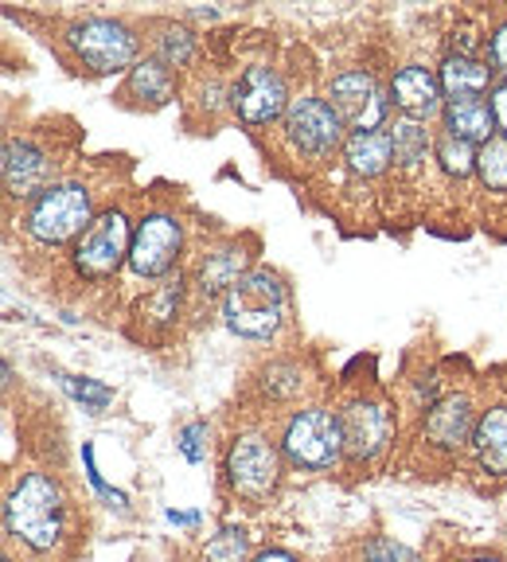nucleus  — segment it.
Here are the masks:
<instances>
[{
	"label": "nucleus",
	"instance_id": "2f4dec72",
	"mask_svg": "<svg viewBox=\"0 0 507 562\" xmlns=\"http://www.w3.org/2000/svg\"><path fill=\"white\" fill-rule=\"evenodd\" d=\"M82 461H87V476H90V484H94L98 496H105L110 504H117V508H122V504H125V492L110 488V484L102 481V473H98V465H94V449H90V446H82Z\"/></svg>",
	"mask_w": 507,
	"mask_h": 562
},
{
	"label": "nucleus",
	"instance_id": "c9c22d12",
	"mask_svg": "<svg viewBox=\"0 0 507 562\" xmlns=\"http://www.w3.org/2000/svg\"><path fill=\"white\" fill-rule=\"evenodd\" d=\"M461 562H504V559H488V554H476V559H461Z\"/></svg>",
	"mask_w": 507,
	"mask_h": 562
},
{
	"label": "nucleus",
	"instance_id": "bb28decb",
	"mask_svg": "<svg viewBox=\"0 0 507 562\" xmlns=\"http://www.w3.org/2000/svg\"><path fill=\"white\" fill-rule=\"evenodd\" d=\"M157 59L165 63V67H184L188 59H192V52H195V35L188 32V27H176V24H168L165 32L157 35Z\"/></svg>",
	"mask_w": 507,
	"mask_h": 562
},
{
	"label": "nucleus",
	"instance_id": "a211bd4d",
	"mask_svg": "<svg viewBox=\"0 0 507 562\" xmlns=\"http://www.w3.org/2000/svg\"><path fill=\"white\" fill-rule=\"evenodd\" d=\"M246 266H250V255H246L243 246H223V250L207 255V258H203V266H200V278H195V281H200V293H207V297L223 293V297H227L238 281L250 273Z\"/></svg>",
	"mask_w": 507,
	"mask_h": 562
},
{
	"label": "nucleus",
	"instance_id": "9b49d317",
	"mask_svg": "<svg viewBox=\"0 0 507 562\" xmlns=\"http://www.w3.org/2000/svg\"><path fill=\"white\" fill-rule=\"evenodd\" d=\"M180 246H184V231L172 215L165 211H153L137 223L133 231V246H129V266L140 278H160L176 266L180 258Z\"/></svg>",
	"mask_w": 507,
	"mask_h": 562
},
{
	"label": "nucleus",
	"instance_id": "f3484780",
	"mask_svg": "<svg viewBox=\"0 0 507 562\" xmlns=\"http://www.w3.org/2000/svg\"><path fill=\"white\" fill-rule=\"evenodd\" d=\"M446 130L453 137L469 140V145H488L496 137V117H492V105L481 102V98H457V102L446 105Z\"/></svg>",
	"mask_w": 507,
	"mask_h": 562
},
{
	"label": "nucleus",
	"instance_id": "6ab92c4d",
	"mask_svg": "<svg viewBox=\"0 0 507 562\" xmlns=\"http://www.w3.org/2000/svg\"><path fill=\"white\" fill-rule=\"evenodd\" d=\"M441 90L449 94V102H457V98H481L484 90L492 87V67L488 63H476L469 59V55H449L446 63H441Z\"/></svg>",
	"mask_w": 507,
	"mask_h": 562
},
{
	"label": "nucleus",
	"instance_id": "4468645a",
	"mask_svg": "<svg viewBox=\"0 0 507 562\" xmlns=\"http://www.w3.org/2000/svg\"><path fill=\"white\" fill-rule=\"evenodd\" d=\"M473 430H476V418H473V403H469V395H446L429 406L426 438L438 449L473 446Z\"/></svg>",
	"mask_w": 507,
	"mask_h": 562
},
{
	"label": "nucleus",
	"instance_id": "1a4fd4ad",
	"mask_svg": "<svg viewBox=\"0 0 507 562\" xmlns=\"http://www.w3.org/2000/svg\"><path fill=\"white\" fill-rule=\"evenodd\" d=\"M333 110L340 114L343 125H351V133H371L375 125L386 122V110H391V98L383 94L368 70H343L333 82Z\"/></svg>",
	"mask_w": 507,
	"mask_h": 562
},
{
	"label": "nucleus",
	"instance_id": "9d476101",
	"mask_svg": "<svg viewBox=\"0 0 507 562\" xmlns=\"http://www.w3.org/2000/svg\"><path fill=\"white\" fill-rule=\"evenodd\" d=\"M340 430H343V453H348V461L363 465V461H375L391 446L394 414L383 403H375V398H356V403L343 406Z\"/></svg>",
	"mask_w": 507,
	"mask_h": 562
},
{
	"label": "nucleus",
	"instance_id": "c756f323",
	"mask_svg": "<svg viewBox=\"0 0 507 562\" xmlns=\"http://www.w3.org/2000/svg\"><path fill=\"white\" fill-rule=\"evenodd\" d=\"M363 562H421V559L406 543H394V539H386V536H375L363 543Z\"/></svg>",
	"mask_w": 507,
	"mask_h": 562
},
{
	"label": "nucleus",
	"instance_id": "412c9836",
	"mask_svg": "<svg viewBox=\"0 0 507 562\" xmlns=\"http://www.w3.org/2000/svg\"><path fill=\"white\" fill-rule=\"evenodd\" d=\"M391 145H394V160H403V165H418V160H426V153H429L426 122H414V117H394Z\"/></svg>",
	"mask_w": 507,
	"mask_h": 562
},
{
	"label": "nucleus",
	"instance_id": "2eb2a0df",
	"mask_svg": "<svg viewBox=\"0 0 507 562\" xmlns=\"http://www.w3.org/2000/svg\"><path fill=\"white\" fill-rule=\"evenodd\" d=\"M52 180V160L32 140H4V184L12 195H44Z\"/></svg>",
	"mask_w": 507,
	"mask_h": 562
},
{
	"label": "nucleus",
	"instance_id": "dca6fc26",
	"mask_svg": "<svg viewBox=\"0 0 507 562\" xmlns=\"http://www.w3.org/2000/svg\"><path fill=\"white\" fill-rule=\"evenodd\" d=\"M473 457L488 476H507V406H488L476 418Z\"/></svg>",
	"mask_w": 507,
	"mask_h": 562
},
{
	"label": "nucleus",
	"instance_id": "c85d7f7f",
	"mask_svg": "<svg viewBox=\"0 0 507 562\" xmlns=\"http://www.w3.org/2000/svg\"><path fill=\"white\" fill-rule=\"evenodd\" d=\"M180 297H184V281H165L157 293H153L149 301H145V313L153 316V321H172L176 308H180Z\"/></svg>",
	"mask_w": 507,
	"mask_h": 562
},
{
	"label": "nucleus",
	"instance_id": "ddd939ff",
	"mask_svg": "<svg viewBox=\"0 0 507 562\" xmlns=\"http://www.w3.org/2000/svg\"><path fill=\"white\" fill-rule=\"evenodd\" d=\"M391 98L394 105L403 110V117H414V122H426L433 114H446V90H441V79L429 67H403L391 82Z\"/></svg>",
	"mask_w": 507,
	"mask_h": 562
},
{
	"label": "nucleus",
	"instance_id": "7c9ffc66",
	"mask_svg": "<svg viewBox=\"0 0 507 562\" xmlns=\"http://www.w3.org/2000/svg\"><path fill=\"white\" fill-rule=\"evenodd\" d=\"M488 67L492 75H499V82L507 79V24H499L488 40Z\"/></svg>",
	"mask_w": 507,
	"mask_h": 562
},
{
	"label": "nucleus",
	"instance_id": "6e6552de",
	"mask_svg": "<svg viewBox=\"0 0 507 562\" xmlns=\"http://www.w3.org/2000/svg\"><path fill=\"white\" fill-rule=\"evenodd\" d=\"M70 47L94 75H117L137 59V35L117 20H82L70 27Z\"/></svg>",
	"mask_w": 507,
	"mask_h": 562
},
{
	"label": "nucleus",
	"instance_id": "aec40b11",
	"mask_svg": "<svg viewBox=\"0 0 507 562\" xmlns=\"http://www.w3.org/2000/svg\"><path fill=\"white\" fill-rule=\"evenodd\" d=\"M343 160H348L351 172L359 176H383L394 160V145H391V133H351L343 140Z\"/></svg>",
	"mask_w": 507,
	"mask_h": 562
},
{
	"label": "nucleus",
	"instance_id": "f257e3e1",
	"mask_svg": "<svg viewBox=\"0 0 507 562\" xmlns=\"http://www.w3.org/2000/svg\"><path fill=\"white\" fill-rule=\"evenodd\" d=\"M4 527L32 551L47 554L67 531V496L47 473H24L4 501Z\"/></svg>",
	"mask_w": 507,
	"mask_h": 562
},
{
	"label": "nucleus",
	"instance_id": "423d86ee",
	"mask_svg": "<svg viewBox=\"0 0 507 562\" xmlns=\"http://www.w3.org/2000/svg\"><path fill=\"white\" fill-rule=\"evenodd\" d=\"M285 137L289 145L308 160H324L333 149H340L343 140V122L333 110V102L313 94H301L289 102L285 110Z\"/></svg>",
	"mask_w": 507,
	"mask_h": 562
},
{
	"label": "nucleus",
	"instance_id": "f03ea898",
	"mask_svg": "<svg viewBox=\"0 0 507 562\" xmlns=\"http://www.w3.org/2000/svg\"><path fill=\"white\" fill-rule=\"evenodd\" d=\"M227 328L246 340H270L285 321V285L278 273L250 270L235 290L223 297Z\"/></svg>",
	"mask_w": 507,
	"mask_h": 562
},
{
	"label": "nucleus",
	"instance_id": "7ed1b4c3",
	"mask_svg": "<svg viewBox=\"0 0 507 562\" xmlns=\"http://www.w3.org/2000/svg\"><path fill=\"white\" fill-rule=\"evenodd\" d=\"M281 453L301 473H324L343 457V430L340 414L324 411V406H305L289 418L281 434Z\"/></svg>",
	"mask_w": 507,
	"mask_h": 562
},
{
	"label": "nucleus",
	"instance_id": "5701e85b",
	"mask_svg": "<svg viewBox=\"0 0 507 562\" xmlns=\"http://www.w3.org/2000/svg\"><path fill=\"white\" fill-rule=\"evenodd\" d=\"M476 172H481L488 192H507V137L496 133L488 145H481L476 153Z\"/></svg>",
	"mask_w": 507,
	"mask_h": 562
},
{
	"label": "nucleus",
	"instance_id": "20e7f679",
	"mask_svg": "<svg viewBox=\"0 0 507 562\" xmlns=\"http://www.w3.org/2000/svg\"><path fill=\"white\" fill-rule=\"evenodd\" d=\"M223 469H227V484L235 488V496H243L246 504L270 501V492L281 481V457L262 434H238L230 441Z\"/></svg>",
	"mask_w": 507,
	"mask_h": 562
},
{
	"label": "nucleus",
	"instance_id": "0eeeda50",
	"mask_svg": "<svg viewBox=\"0 0 507 562\" xmlns=\"http://www.w3.org/2000/svg\"><path fill=\"white\" fill-rule=\"evenodd\" d=\"M129 246H133V235H129V220H125L122 211H102L82 238L75 243V270L82 278H110L117 266L129 258Z\"/></svg>",
	"mask_w": 507,
	"mask_h": 562
},
{
	"label": "nucleus",
	"instance_id": "e433bc0d",
	"mask_svg": "<svg viewBox=\"0 0 507 562\" xmlns=\"http://www.w3.org/2000/svg\"><path fill=\"white\" fill-rule=\"evenodd\" d=\"M4 562H12V559H4Z\"/></svg>",
	"mask_w": 507,
	"mask_h": 562
},
{
	"label": "nucleus",
	"instance_id": "4be33fe9",
	"mask_svg": "<svg viewBox=\"0 0 507 562\" xmlns=\"http://www.w3.org/2000/svg\"><path fill=\"white\" fill-rule=\"evenodd\" d=\"M129 90L137 98H149L153 105L168 102L172 98V75H168V67L160 59H145L133 67L129 75Z\"/></svg>",
	"mask_w": 507,
	"mask_h": 562
},
{
	"label": "nucleus",
	"instance_id": "f8f14e48",
	"mask_svg": "<svg viewBox=\"0 0 507 562\" xmlns=\"http://www.w3.org/2000/svg\"><path fill=\"white\" fill-rule=\"evenodd\" d=\"M293 98L285 94V82L273 67H246L243 79L235 82L230 90V105H235V114L243 117L246 125H266V122H278L281 114L289 110Z\"/></svg>",
	"mask_w": 507,
	"mask_h": 562
},
{
	"label": "nucleus",
	"instance_id": "a878e982",
	"mask_svg": "<svg viewBox=\"0 0 507 562\" xmlns=\"http://www.w3.org/2000/svg\"><path fill=\"white\" fill-rule=\"evenodd\" d=\"M59 383H63V391H67L75 403H82V411H90V414H102L105 406L114 403V391H110V386H102V383H94V379L59 375Z\"/></svg>",
	"mask_w": 507,
	"mask_h": 562
},
{
	"label": "nucleus",
	"instance_id": "72a5a7b5",
	"mask_svg": "<svg viewBox=\"0 0 507 562\" xmlns=\"http://www.w3.org/2000/svg\"><path fill=\"white\" fill-rule=\"evenodd\" d=\"M168 524H176V527H195L200 524V512H168Z\"/></svg>",
	"mask_w": 507,
	"mask_h": 562
},
{
	"label": "nucleus",
	"instance_id": "b1692460",
	"mask_svg": "<svg viewBox=\"0 0 507 562\" xmlns=\"http://www.w3.org/2000/svg\"><path fill=\"white\" fill-rule=\"evenodd\" d=\"M203 559L207 562H246L250 559V536H246L243 527H219V531L203 543Z\"/></svg>",
	"mask_w": 507,
	"mask_h": 562
},
{
	"label": "nucleus",
	"instance_id": "473e14b6",
	"mask_svg": "<svg viewBox=\"0 0 507 562\" xmlns=\"http://www.w3.org/2000/svg\"><path fill=\"white\" fill-rule=\"evenodd\" d=\"M488 105H492V117H496V130L507 137V79L492 87V102Z\"/></svg>",
	"mask_w": 507,
	"mask_h": 562
},
{
	"label": "nucleus",
	"instance_id": "f704fd0d",
	"mask_svg": "<svg viewBox=\"0 0 507 562\" xmlns=\"http://www.w3.org/2000/svg\"><path fill=\"white\" fill-rule=\"evenodd\" d=\"M254 562H301V559H297V554L281 551V547H273V551H262Z\"/></svg>",
	"mask_w": 507,
	"mask_h": 562
},
{
	"label": "nucleus",
	"instance_id": "cd10ccee",
	"mask_svg": "<svg viewBox=\"0 0 507 562\" xmlns=\"http://www.w3.org/2000/svg\"><path fill=\"white\" fill-rule=\"evenodd\" d=\"M176 446H180L184 461L200 465L203 457H207V449H211V426H207V422H188L184 430L176 434Z\"/></svg>",
	"mask_w": 507,
	"mask_h": 562
},
{
	"label": "nucleus",
	"instance_id": "393cba45",
	"mask_svg": "<svg viewBox=\"0 0 507 562\" xmlns=\"http://www.w3.org/2000/svg\"><path fill=\"white\" fill-rule=\"evenodd\" d=\"M476 145H469V140L453 137V133H446V137L438 140V160L441 168H446L449 176H457V180H464L469 172H476Z\"/></svg>",
	"mask_w": 507,
	"mask_h": 562
},
{
	"label": "nucleus",
	"instance_id": "39448f33",
	"mask_svg": "<svg viewBox=\"0 0 507 562\" xmlns=\"http://www.w3.org/2000/svg\"><path fill=\"white\" fill-rule=\"evenodd\" d=\"M90 223V188L82 184H52L27 211V231L47 246H59L75 235L82 238Z\"/></svg>",
	"mask_w": 507,
	"mask_h": 562
}]
</instances>
